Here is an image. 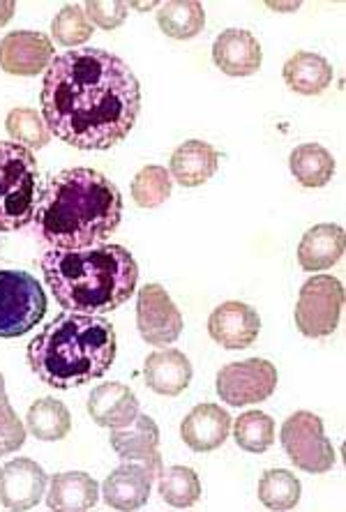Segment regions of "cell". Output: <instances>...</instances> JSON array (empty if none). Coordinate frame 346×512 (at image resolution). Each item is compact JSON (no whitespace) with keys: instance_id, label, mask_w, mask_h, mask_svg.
Returning a JSON list of instances; mask_svg holds the SVG:
<instances>
[{"instance_id":"6da1fadb","label":"cell","mask_w":346,"mask_h":512,"mask_svg":"<svg viewBox=\"0 0 346 512\" xmlns=\"http://www.w3.org/2000/svg\"><path fill=\"white\" fill-rule=\"evenodd\" d=\"M40 102L49 132L67 146L109 150L137 125L141 86L123 58L86 47L51 60Z\"/></svg>"},{"instance_id":"7a4b0ae2","label":"cell","mask_w":346,"mask_h":512,"mask_svg":"<svg viewBox=\"0 0 346 512\" xmlns=\"http://www.w3.org/2000/svg\"><path fill=\"white\" fill-rule=\"evenodd\" d=\"M123 220V194L104 173L74 167L56 173L37 197L33 224L54 250H86L111 238Z\"/></svg>"},{"instance_id":"3957f363","label":"cell","mask_w":346,"mask_h":512,"mask_svg":"<svg viewBox=\"0 0 346 512\" xmlns=\"http://www.w3.org/2000/svg\"><path fill=\"white\" fill-rule=\"evenodd\" d=\"M44 282L67 312L102 316L137 291L139 266L123 245L49 250L42 256Z\"/></svg>"},{"instance_id":"277c9868","label":"cell","mask_w":346,"mask_h":512,"mask_svg":"<svg viewBox=\"0 0 346 512\" xmlns=\"http://www.w3.org/2000/svg\"><path fill=\"white\" fill-rule=\"evenodd\" d=\"M118 337L109 319L95 314H58L28 344L30 372L56 390L100 379L114 365Z\"/></svg>"},{"instance_id":"5b68a950","label":"cell","mask_w":346,"mask_h":512,"mask_svg":"<svg viewBox=\"0 0 346 512\" xmlns=\"http://www.w3.org/2000/svg\"><path fill=\"white\" fill-rule=\"evenodd\" d=\"M40 169L33 150L14 141H0V233L33 224Z\"/></svg>"},{"instance_id":"8992f818","label":"cell","mask_w":346,"mask_h":512,"mask_svg":"<svg viewBox=\"0 0 346 512\" xmlns=\"http://www.w3.org/2000/svg\"><path fill=\"white\" fill-rule=\"evenodd\" d=\"M47 314V293L26 270H0V340H17Z\"/></svg>"},{"instance_id":"52a82bcc","label":"cell","mask_w":346,"mask_h":512,"mask_svg":"<svg viewBox=\"0 0 346 512\" xmlns=\"http://www.w3.org/2000/svg\"><path fill=\"white\" fill-rule=\"evenodd\" d=\"M344 310V286L333 275H314L300 289L296 303V328L300 335L321 340L340 326Z\"/></svg>"},{"instance_id":"ba28073f","label":"cell","mask_w":346,"mask_h":512,"mask_svg":"<svg viewBox=\"0 0 346 512\" xmlns=\"http://www.w3.org/2000/svg\"><path fill=\"white\" fill-rule=\"evenodd\" d=\"M282 448L300 471L328 473L335 466V448L323 434V420L312 411H296L282 425Z\"/></svg>"},{"instance_id":"9c48e42d","label":"cell","mask_w":346,"mask_h":512,"mask_svg":"<svg viewBox=\"0 0 346 512\" xmlns=\"http://www.w3.org/2000/svg\"><path fill=\"white\" fill-rule=\"evenodd\" d=\"M277 367L263 358L229 363L217 372L215 390L224 404L245 406L268 399L277 388Z\"/></svg>"},{"instance_id":"30bf717a","label":"cell","mask_w":346,"mask_h":512,"mask_svg":"<svg viewBox=\"0 0 346 512\" xmlns=\"http://www.w3.org/2000/svg\"><path fill=\"white\" fill-rule=\"evenodd\" d=\"M137 328L150 346L173 344L183 333V314L162 284H146L139 291Z\"/></svg>"},{"instance_id":"8fae6325","label":"cell","mask_w":346,"mask_h":512,"mask_svg":"<svg viewBox=\"0 0 346 512\" xmlns=\"http://www.w3.org/2000/svg\"><path fill=\"white\" fill-rule=\"evenodd\" d=\"M56 58L54 42L35 30H14L0 40V70L12 77H37Z\"/></svg>"},{"instance_id":"7c38bea8","label":"cell","mask_w":346,"mask_h":512,"mask_svg":"<svg viewBox=\"0 0 346 512\" xmlns=\"http://www.w3.org/2000/svg\"><path fill=\"white\" fill-rule=\"evenodd\" d=\"M49 476L35 459L19 457L0 469V506L7 510H30L42 501Z\"/></svg>"},{"instance_id":"4fadbf2b","label":"cell","mask_w":346,"mask_h":512,"mask_svg":"<svg viewBox=\"0 0 346 512\" xmlns=\"http://www.w3.org/2000/svg\"><path fill=\"white\" fill-rule=\"evenodd\" d=\"M109 441L120 459L144 464L155 478L162 473L164 466L160 457V429H157L155 420L150 416L139 413L130 425L111 429Z\"/></svg>"},{"instance_id":"5bb4252c","label":"cell","mask_w":346,"mask_h":512,"mask_svg":"<svg viewBox=\"0 0 346 512\" xmlns=\"http://www.w3.org/2000/svg\"><path fill=\"white\" fill-rule=\"evenodd\" d=\"M208 333L213 340L227 351L247 349L257 342L261 333V319L254 307L229 300L215 307L208 319Z\"/></svg>"},{"instance_id":"9a60e30c","label":"cell","mask_w":346,"mask_h":512,"mask_svg":"<svg viewBox=\"0 0 346 512\" xmlns=\"http://www.w3.org/2000/svg\"><path fill=\"white\" fill-rule=\"evenodd\" d=\"M261 44L250 30L229 28L213 44V63L227 77H252L261 67Z\"/></svg>"},{"instance_id":"2e32d148","label":"cell","mask_w":346,"mask_h":512,"mask_svg":"<svg viewBox=\"0 0 346 512\" xmlns=\"http://www.w3.org/2000/svg\"><path fill=\"white\" fill-rule=\"evenodd\" d=\"M231 416L217 404H197L180 423V436L194 453H210L229 439Z\"/></svg>"},{"instance_id":"e0dca14e","label":"cell","mask_w":346,"mask_h":512,"mask_svg":"<svg viewBox=\"0 0 346 512\" xmlns=\"http://www.w3.org/2000/svg\"><path fill=\"white\" fill-rule=\"evenodd\" d=\"M157 480L144 464L125 462L109 473L102 485L104 503L114 510H139L146 506L150 485Z\"/></svg>"},{"instance_id":"ac0fdd59","label":"cell","mask_w":346,"mask_h":512,"mask_svg":"<svg viewBox=\"0 0 346 512\" xmlns=\"http://www.w3.org/2000/svg\"><path fill=\"white\" fill-rule=\"evenodd\" d=\"M88 416L100 427H125L139 416V399L123 383H102L88 395Z\"/></svg>"},{"instance_id":"d6986e66","label":"cell","mask_w":346,"mask_h":512,"mask_svg":"<svg viewBox=\"0 0 346 512\" xmlns=\"http://www.w3.org/2000/svg\"><path fill=\"white\" fill-rule=\"evenodd\" d=\"M192 363L183 351L178 349H162L150 353L144 365L146 386L157 395L176 397L185 393L192 383Z\"/></svg>"},{"instance_id":"ffe728a7","label":"cell","mask_w":346,"mask_h":512,"mask_svg":"<svg viewBox=\"0 0 346 512\" xmlns=\"http://www.w3.org/2000/svg\"><path fill=\"white\" fill-rule=\"evenodd\" d=\"M217 167H220V153H217L210 143L192 139L180 143V146L173 150L169 173L178 185L201 187L215 176Z\"/></svg>"},{"instance_id":"44dd1931","label":"cell","mask_w":346,"mask_h":512,"mask_svg":"<svg viewBox=\"0 0 346 512\" xmlns=\"http://www.w3.org/2000/svg\"><path fill=\"white\" fill-rule=\"evenodd\" d=\"M344 229L340 224H317L298 245V263L307 273L333 268L344 256Z\"/></svg>"},{"instance_id":"7402d4cb","label":"cell","mask_w":346,"mask_h":512,"mask_svg":"<svg viewBox=\"0 0 346 512\" xmlns=\"http://www.w3.org/2000/svg\"><path fill=\"white\" fill-rule=\"evenodd\" d=\"M100 499V487L88 473L70 471L58 473L49 480L47 506L58 512H84L93 510Z\"/></svg>"},{"instance_id":"603a6c76","label":"cell","mask_w":346,"mask_h":512,"mask_svg":"<svg viewBox=\"0 0 346 512\" xmlns=\"http://www.w3.org/2000/svg\"><path fill=\"white\" fill-rule=\"evenodd\" d=\"M282 77L291 90L298 95H321L330 84H333V65L319 54L312 51H298L284 63Z\"/></svg>"},{"instance_id":"cb8c5ba5","label":"cell","mask_w":346,"mask_h":512,"mask_svg":"<svg viewBox=\"0 0 346 512\" xmlns=\"http://www.w3.org/2000/svg\"><path fill=\"white\" fill-rule=\"evenodd\" d=\"M289 169L303 187H323L335 176V160L319 143H303L291 150Z\"/></svg>"},{"instance_id":"d4e9b609","label":"cell","mask_w":346,"mask_h":512,"mask_svg":"<svg viewBox=\"0 0 346 512\" xmlns=\"http://www.w3.org/2000/svg\"><path fill=\"white\" fill-rule=\"evenodd\" d=\"M157 26L173 40H192L206 26V12L199 0H171L157 10Z\"/></svg>"},{"instance_id":"484cf974","label":"cell","mask_w":346,"mask_h":512,"mask_svg":"<svg viewBox=\"0 0 346 512\" xmlns=\"http://www.w3.org/2000/svg\"><path fill=\"white\" fill-rule=\"evenodd\" d=\"M26 427L37 441H60L70 434L72 416L63 402L54 397H42L30 404Z\"/></svg>"},{"instance_id":"4316f807","label":"cell","mask_w":346,"mask_h":512,"mask_svg":"<svg viewBox=\"0 0 346 512\" xmlns=\"http://www.w3.org/2000/svg\"><path fill=\"white\" fill-rule=\"evenodd\" d=\"M160 496L173 508H192L201 499V480L190 466H169L157 476Z\"/></svg>"},{"instance_id":"83f0119b","label":"cell","mask_w":346,"mask_h":512,"mask_svg":"<svg viewBox=\"0 0 346 512\" xmlns=\"http://www.w3.org/2000/svg\"><path fill=\"white\" fill-rule=\"evenodd\" d=\"M300 480L291 471L270 469L259 480V501L268 510H293L300 501Z\"/></svg>"},{"instance_id":"f1b7e54d","label":"cell","mask_w":346,"mask_h":512,"mask_svg":"<svg viewBox=\"0 0 346 512\" xmlns=\"http://www.w3.org/2000/svg\"><path fill=\"white\" fill-rule=\"evenodd\" d=\"M233 439L245 453H266L275 443V423L268 413L247 411L233 423Z\"/></svg>"},{"instance_id":"f546056e","label":"cell","mask_w":346,"mask_h":512,"mask_svg":"<svg viewBox=\"0 0 346 512\" xmlns=\"http://www.w3.org/2000/svg\"><path fill=\"white\" fill-rule=\"evenodd\" d=\"M171 173L157 164H148L132 180V199L139 208H157L171 197Z\"/></svg>"},{"instance_id":"4dcf8cb0","label":"cell","mask_w":346,"mask_h":512,"mask_svg":"<svg viewBox=\"0 0 346 512\" xmlns=\"http://www.w3.org/2000/svg\"><path fill=\"white\" fill-rule=\"evenodd\" d=\"M5 130L14 143H21L26 148H44L51 141V132L44 118L35 109L17 107L5 118Z\"/></svg>"},{"instance_id":"1f68e13d","label":"cell","mask_w":346,"mask_h":512,"mask_svg":"<svg viewBox=\"0 0 346 512\" xmlns=\"http://www.w3.org/2000/svg\"><path fill=\"white\" fill-rule=\"evenodd\" d=\"M51 35L60 47H79V44L88 42V37L93 35V24L86 17L84 5H65L51 21Z\"/></svg>"},{"instance_id":"d6a6232c","label":"cell","mask_w":346,"mask_h":512,"mask_svg":"<svg viewBox=\"0 0 346 512\" xmlns=\"http://www.w3.org/2000/svg\"><path fill=\"white\" fill-rule=\"evenodd\" d=\"M26 443V427L14 413L10 399H0V453H17Z\"/></svg>"},{"instance_id":"836d02e7","label":"cell","mask_w":346,"mask_h":512,"mask_svg":"<svg viewBox=\"0 0 346 512\" xmlns=\"http://www.w3.org/2000/svg\"><path fill=\"white\" fill-rule=\"evenodd\" d=\"M84 10L90 24L102 30H114L123 26L127 19V3L123 0H107V3L90 0V3H84Z\"/></svg>"},{"instance_id":"e575fe53","label":"cell","mask_w":346,"mask_h":512,"mask_svg":"<svg viewBox=\"0 0 346 512\" xmlns=\"http://www.w3.org/2000/svg\"><path fill=\"white\" fill-rule=\"evenodd\" d=\"M14 10H17V5H14L12 0L0 3V28H3L5 24H10V19L14 17Z\"/></svg>"},{"instance_id":"d590c367","label":"cell","mask_w":346,"mask_h":512,"mask_svg":"<svg viewBox=\"0 0 346 512\" xmlns=\"http://www.w3.org/2000/svg\"><path fill=\"white\" fill-rule=\"evenodd\" d=\"M3 397H7V393H5V379H3V374H0V399Z\"/></svg>"},{"instance_id":"8d00e7d4","label":"cell","mask_w":346,"mask_h":512,"mask_svg":"<svg viewBox=\"0 0 346 512\" xmlns=\"http://www.w3.org/2000/svg\"><path fill=\"white\" fill-rule=\"evenodd\" d=\"M0 455H3V453H0Z\"/></svg>"}]
</instances>
